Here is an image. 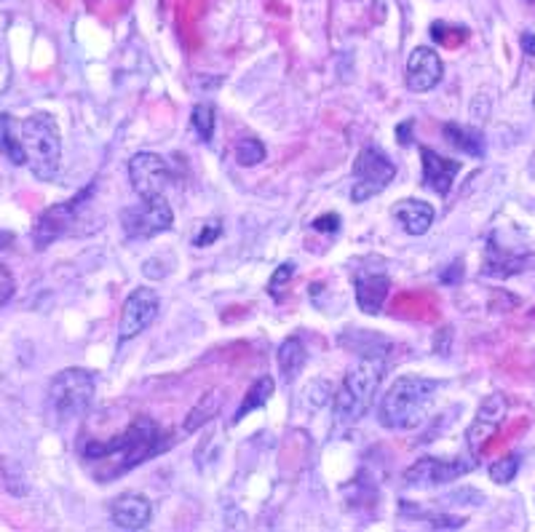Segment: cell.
<instances>
[{
  "label": "cell",
  "instance_id": "31",
  "mask_svg": "<svg viewBox=\"0 0 535 532\" xmlns=\"http://www.w3.org/2000/svg\"><path fill=\"white\" fill-rule=\"evenodd\" d=\"M522 49H524V54L535 57V36H532V33H524V36H522Z\"/></svg>",
  "mask_w": 535,
  "mask_h": 532
},
{
  "label": "cell",
  "instance_id": "27",
  "mask_svg": "<svg viewBox=\"0 0 535 532\" xmlns=\"http://www.w3.org/2000/svg\"><path fill=\"white\" fill-rule=\"evenodd\" d=\"M220 235H222V219H209V222H204V225L196 230L193 243H196V246H212Z\"/></svg>",
  "mask_w": 535,
  "mask_h": 532
},
{
  "label": "cell",
  "instance_id": "9",
  "mask_svg": "<svg viewBox=\"0 0 535 532\" xmlns=\"http://www.w3.org/2000/svg\"><path fill=\"white\" fill-rule=\"evenodd\" d=\"M158 311H161V298H158L156 290H150V287L134 290V292L126 298L124 311H121L118 340H121V343H129L132 337L142 335V332L158 319Z\"/></svg>",
  "mask_w": 535,
  "mask_h": 532
},
{
  "label": "cell",
  "instance_id": "3",
  "mask_svg": "<svg viewBox=\"0 0 535 532\" xmlns=\"http://www.w3.org/2000/svg\"><path fill=\"white\" fill-rule=\"evenodd\" d=\"M383 375H386V356L378 351L364 353L346 372V377L335 393V415L343 423H359L370 412Z\"/></svg>",
  "mask_w": 535,
  "mask_h": 532
},
{
  "label": "cell",
  "instance_id": "28",
  "mask_svg": "<svg viewBox=\"0 0 535 532\" xmlns=\"http://www.w3.org/2000/svg\"><path fill=\"white\" fill-rule=\"evenodd\" d=\"M292 276H295V265H292V262L279 265L276 274H274V279L268 282V292H271L274 298H282V287H287V284L292 282Z\"/></svg>",
  "mask_w": 535,
  "mask_h": 532
},
{
  "label": "cell",
  "instance_id": "20",
  "mask_svg": "<svg viewBox=\"0 0 535 532\" xmlns=\"http://www.w3.org/2000/svg\"><path fill=\"white\" fill-rule=\"evenodd\" d=\"M0 153H4L17 166L28 163V153H25V145H22V131L17 129L14 115H9V113H0Z\"/></svg>",
  "mask_w": 535,
  "mask_h": 532
},
{
  "label": "cell",
  "instance_id": "32",
  "mask_svg": "<svg viewBox=\"0 0 535 532\" xmlns=\"http://www.w3.org/2000/svg\"><path fill=\"white\" fill-rule=\"evenodd\" d=\"M410 129H412V121H404V123L396 129V137H399V142H402V145H407V142H410Z\"/></svg>",
  "mask_w": 535,
  "mask_h": 532
},
{
  "label": "cell",
  "instance_id": "6",
  "mask_svg": "<svg viewBox=\"0 0 535 532\" xmlns=\"http://www.w3.org/2000/svg\"><path fill=\"white\" fill-rule=\"evenodd\" d=\"M396 177V163L378 147L367 145L359 150L354 161V187H351V201L364 203L372 195L383 193Z\"/></svg>",
  "mask_w": 535,
  "mask_h": 532
},
{
  "label": "cell",
  "instance_id": "13",
  "mask_svg": "<svg viewBox=\"0 0 535 532\" xmlns=\"http://www.w3.org/2000/svg\"><path fill=\"white\" fill-rule=\"evenodd\" d=\"M444 78V65L439 60V54L428 46H420L410 54L407 60V86L410 91H431L434 86H439V81Z\"/></svg>",
  "mask_w": 535,
  "mask_h": 532
},
{
  "label": "cell",
  "instance_id": "29",
  "mask_svg": "<svg viewBox=\"0 0 535 532\" xmlns=\"http://www.w3.org/2000/svg\"><path fill=\"white\" fill-rule=\"evenodd\" d=\"M17 284H14V276L12 271L6 268V265H0V306H6L14 295Z\"/></svg>",
  "mask_w": 535,
  "mask_h": 532
},
{
  "label": "cell",
  "instance_id": "22",
  "mask_svg": "<svg viewBox=\"0 0 535 532\" xmlns=\"http://www.w3.org/2000/svg\"><path fill=\"white\" fill-rule=\"evenodd\" d=\"M306 359H308V351H306V345H303L298 337L284 340L282 348H279V353H276V361H279V372H282V377H284V380H295V377L303 372Z\"/></svg>",
  "mask_w": 535,
  "mask_h": 532
},
{
  "label": "cell",
  "instance_id": "5",
  "mask_svg": "<svg viewBox=\"0 0 535 532\" xmlns=\"http://www.w3.org/2000/svg\"><path fill=\"white\" fill-rule=\"evenodd\" d=\"M94 391H97L94 372H89L84 367H70L52 377L49 401H52V409L57 412V417L73 420V417H81L89 412V407L94 401Z\"/></svg>",
  "mask_w": 535,
  "mask_h": 532
},
{
  "label": "cell",
  "instance_id": "18",
  "mask_svg": "<svg viewBox=\"0 0 535 532\" xmlns=\"http://www.w3.org/2000/svg\"><path fill=\"white\" fill-rule=\"evenodd\" d=\"M535 262V257L532 254H506V251H500L498 246H495V241H490L487 243V262H484V274L487 276H514V274H522V271H527L530 265Z\"/></svg>",
  "mask_w": 535,
  "mask_h": 532
},
{
  "label": "cell",
  "instance_id": "24",
  "mask_svg": "<svg viewBox=\"0 0 535 532\" xmlns=\"http://www.w3.org/2000/svg\"><path fill=\"white\" fill-rule=\"evenodd\" d=\"M190 126H193V131H196V137L201 142H209L212 134H214V105H209V102L196 105L193 113H190Z\"/></svg>",
  "mask_w": 535,
  "mask_h": 532
},
{
  "label": "cell",
  "instance_id": "14",
  "mask_svg": "<svg viewBox=\"0 0 535 532\" xmlns=\"http://www.w3.org/2000/svg\"><path fill=\"white\" fill-rule=\"evenodd\" d=\"M420 158H423V185L431 187L439 195H447L452 182H455V177H458V171H460V163L452 161V158L439 155L436 150H431L426 145L420 147Z\"/></svg>",
  "mask_w": 535,
  "mask_h": 532
},
{
  "label": "cell",
  "instance_id": "21",
  "mask_svg": "<svg viewBox=\"0 0 535 532\" xmlns=\"http://www.w3.org/2000/svg\"><path fill=\"white\" fill-rule=\"evenodd\" d=\"M444 139L452 147H458V150H463L468 155H484V147H487L482 129L460 126V123H444Z\"/></svg>",
  "mask_w": 535,
  "mask_h": 532
},
{
  "label": "cell",
  "instance_id": "25",
  "mask_svg": "<svg viewBox=\"0 0 535 532\" xmlns=\"http://www.w3.org/2000/svg\"><path fill=\"white\" fill-rule=\"evenodd\" d=\"M236 161L241 166H257L265 161V145L254 137H246L236 145Z\"/></svg>",
  "mask_w": 535,
  "mask_h": 532
},
{
  "label": "cell",
  "instance_id": "4",
  "mask_svg": "<svg viewBox=\"0 0 535 532\" xmlns=\"http://www.w3.org/2000/svg\"><path fill=\"white\" fill-rule=\"evenodd\" d=\"M20 131H22V145H25L33 174L44 182L57 179L62 166V134L54 115L33 113L30 118L22 121Z\"/></svg>",
  "mask_w": 535,
  "mask_h": 532
},
{
  "label": "cell",
  "instance_id": "19",
  "mask_svg": "<svg viewBox=\"0 0 535 532\" xmlns=\"http://www.w3.org/2000/svg\"><path fill=\"white\" fill-rule=\"evenodd\" d=\"M222 404H225V391H222V388H212V391H206V393L196 401V407L190 409V415L185 417L182 436H188V433H193V431L209 425V423L220 415Z\"/></svg>",
  "mask_w": 535,
  "mask_h": 532
},
{
  "label": "cell",
  "instance_id": "16",
  "mask_svg": "<svg viewBox=\"0 0 535 532\" xmlns=\"http://www.w3.org/2000/svg\"><path fill=\"white\" fill-rule=\"evenodd\" d=\"M391 282L386 274H359L354 279V292H356V306L367 316H378L383 311V303L388 298Z\"/></svg>",
  "mask_w": 535,
  "mask_h": 532
},
{
  "label": "cell",
  "instance_id": "34",
  "mask_svg": "<svg viewBox=\"0 0 535 532\" xmlns=\"http://www.w3.org/2000/svg\"><path fill=\"white\" fill-rule=\"evenodd\" d=\"M532 107H535V94H532Z\"/></svg>",
  "mask_w": 535,
  "mask_h": 532
},
{
  "label": "cell",
  "instance_id": "30",
  "mask_svg": "<svg viewBox=\"0 0 535 532\" xmlns=\"http://www.w3.org/2000/svg\"><path fill=\"white\" fill-rule=\"evenodd\" d=\"M314 227H316V230H327V233H338L340 217H338V214H324V217L314 219Z\"/></svg>",
  "mask_w": 535,
  "mask_h": 532
},
{
  "label": "cell",
  "instance_id": "23",
  "mask_svg": "<svg viewBox=\"0 0 535 532\" xmlns=\"http://www.w3.org/2000/svg\"><path fill=\"white\" fill-rule=\"evenodd\" d=\"M274 391H276V385H274V377L271 375H262V377H257L252 385H249V391H246V396H244V401H241V407H238V412H236V423L238 420H244L246 415H252L254 409H260V407H265L268 404V399L274 396Z\"/></svg>",
  "mask_w": 535,
  "mask_h": 532
},
{
  "label": "cell",
  "instance_id": "1",
  "mask_svg": "<svg viewBox=\"0 0 535 532\" xmlns=\"http://www.w3.org/2000/svg\"><path fill=\"white\" fill-rule=\"evenodd\" d=\"M172 441L174 439L169 433H164L156 420H150L148 415H140L118 436L108 439V441H86L81 455L86 463H94V476L108 481V479L124 476L134 465L166 452L172 447Z\"/></svg>",
  "mask_w": 535,
  "mask_h": 532
},
{
  "label": "cell",
  "instance_id": "26",
  "mask_svg": "<svg viewBox=\"0 0 535 532\" xmlns=\"http://www.w3.org/2000/svg\"><path fill=\"white\" fill-rule=\"evenodd\" d=\"M516 471H519V455H506L503 460L490 465V479L495 484H508L516 476Z\"/></svg>",
  "mask_w": 535,
  "mask_h": 532
},
{
  "label": "cell",
  "instance_id": "10",
  "mask_svg": "<svg viewBox=\"0 0 535 532\" xmlns=\"http://www.w3.org/2000/svg\"><path fill=\"white\" fill-rule=\"evenodd\" d=\"M129 179H132V187L140 195V201H148V198H158L166 193V187L172 182V171L161 155L137 153L129 161Z\"/></svg>",
  "mask_w": 535,
  "mask_h": 532
},
{
  "label": "cell",
  "instance_id": "2",
  "mask_svg": "<svg viewBox=\"0 0 535 532\" xmlns=\"http://www.w3.org/2000/svg\"><path fill=\"white\" fill-rule=\"evenodd\" d=\"M436 380L418 377V375H402L380 399L378 404V420L388 431H415L426 423L431 412V401L439 393Z\"/></svg>",
  "mask_w": 535,
  "mask_h": 532
},
{
  "label": "cell",
  "instance_id": "15",
  "mask_svg": "<svg viewBox=\"0 0 535 532\" xmlns=\"http://www.w3.org/2000/svg\"><path fill=\"white\" fill-rule=\"evenodd\" d=\"M110 513H113V521L121 527V529H142L150 524V516H153V505L145 495L140 492H126L121 495L118 500H113L110 505Z\"/></svg>",
  "mask_w": 535,
  "mask_h": 532
},
{
  "label": "cell",
  "instance_id": "12",
  "mask_svg": "<svg viewBox=\"0 0 535 532\" xmlns=\"http://www.w3.org/2000/svg\"><path fill=\"white\" fill-rule=\"evenodd\" d=\"M471 468H474V463L466 460V457H455V460L420 457L418 463H412L404 471V481L407 484H418V487H436V484H450L455 479H460Z\"/></svg>",
  "mask_w": 535,
  "mask_h": 532
},
{
  "label": "cell",
  "instance_id": "8",
  "mask_svg": "<svg viewBox=\"0 0 535 532\" xmlns=\"http://www.w3.org/2000/svg\"><path fill=\"white\" fill-rule=\"evenodd\" d=\"M121 222L132 238H153L174 225V211H172L166 195H158V198L142 201V206L124 209Z\"/></svg>",
  "mask_w": 535,
  "mask_h": 532
},
{
  "label": "cell",
  "instance_id": "7",
  "mask_svg": "<svg viewBox=\"0 0 535 532\" xmlns=\"http://www.w3.org/2000/svg\"><path fill=\"white\" fill-rule=\"evenodd\" d=\"M92 187H86L84 193H78V198H70L65 203H54L49 209H44L33 225V241H36V249H46L49 243H54L57 238H62L65 233H70L76 227V219H78V211L81 206L92 198Z\"/></svg>",
  "mask_w": 535,
  "mask_h": 532
},
{
  "label": "cell",
  "instance_id": "17",
  "mask_svg": "<svg viewBox=\"0 0 535 532\" xmlns=\"http://www.w3.org/2000/svg\"><path fill=\"white\" fill-rule=\"evenodd\" d=\"M394 217L410 235H426L428 227L434 225V206L420 198H402L394 206Z\"/></svg>",
  "mask_w": 535,
  "mask_h": 532
},
{
  "label": "cell",
  "instance_id": "33",
  "mask_svg": "<svg viewBox=\"0 0 535 532\" xmlns=\"http://www.w3.org/2000/svg\"><path fill=\"white\" fill-rule=\"evenodd\" d=\"M9 243H14V233H9V230H0V249H6Z\"/></svg>",
  "mask_w": 535,
  "mask_h": 532
},
{
  "label": "cell",
  "instance_id": "11",
  "mask_svg": "<svg viewBox=\"0 0 535 532\" xmlns=\"http://www.w3.org/2000/svg\"><path fill=\"white\" fill-rule=\"evenodd\" d=\"M506 412H508V401H506L503 393H490L479 404V412H476L474 423L466 431V441H468V449L474 455H479L487 447V441L498 433L500 423L506 420Z\"/></svg>",
  "mask_w": 535,
  "mask_h": 532
}]
</instances>
